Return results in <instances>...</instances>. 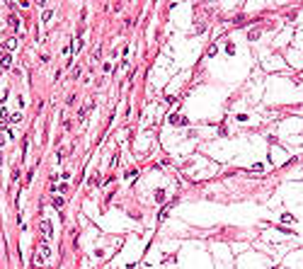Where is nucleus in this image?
I'll use <instances>...</instances> for the list:
<instances>
[{"label": "nucleus", "instance_id": "obj_1", "mask_svg": "<svg viewBox=\"0 0 303 269\" xmlns=\"http://www.w3.org/2000/svg\"><path fill=\"white\" fill-rule=\"evenodd\" d=\"M41 233H44V240H51L54 230H51V223L49 221H41Z\"/></svg>", "mask_w": 303, "mask_h": 269}, {"label": "nucleus", "instance_id": "obj_2", "mask_svg": "<svg viewBox=\"0 0 303 269\" xmlns=\"http://www.w3.org/2000/svg\"><path fill=\"white\" fill-rule=\"evenodd\" d=\"M51 250H49V242H41V257H49Z\"/></svg>", "mask_w": 303, "mask_h": 269}, {"label": "nucleus", "instance_id": "obj_3", "mask_svg": "<svg viewBox=\"0 0 303 269\" xmlns=\"http://www.w3.org/2000/svg\"><path fill=\"white\" fill-rule=\"evenodd\" d=\"M12 65V56H3V68H10Z\"/></svg>", "mask_w": 303, "mask_h": 269}, {"label": "nucleus", "instance_id": "obj_4", "mask_svg": "<svg viewBox=\"0 0 303 269\" xmlns=\"http://www.w3.org/2000/svg\"><path fill=\"white\" fill-rule=\"evenodd\" d=\"M17 46V39H8V41H5V49H15Z\"/></svg>", "mask_w": 303, "mask_h": 269}, {"label": "nucleus", "instance_id": "obj_5", "mask_svg": "<svg viewBox=\"0 0 303 269\" xmlns=\"http://www.w3.org/2000/svg\"><path fill=\"white\" fill-rule=\"evenodd\" d=\"M10 121H12V124H17V121H22V114H19V111H17V114H12V116H10Z\"/></svg>", "mask_w": 303, "mask_h": 269}, {"label": "nucleus", "instance_id": "obj_6", "mask_svg": "<svg viewBox=\"0 0 303 269\" xmlns=\"http://www.w3.org/2000/svg\"><path fill=\"white\" fill-rule=\"evenodd\" d=\"M34 264H37V267H41V264H44V257H41L39 252H37V257H34Z\"/></svg>", "mask_w": 303, "mask_h": 269}, {"label": "nucleus", "instance_id": "obj_7", "mask_svg": "<svg viewBox=\"0 0 303 269\" xmlns=\"http://www.w3.org/2000/svg\"><path fill=\"white\" fill-rule=\"evenodd\" d=\"M3 143H5V136H3V133H0V146H3Z\"/></svg>", "mask_w": 303, "mask_h": 269}]
</instances>
